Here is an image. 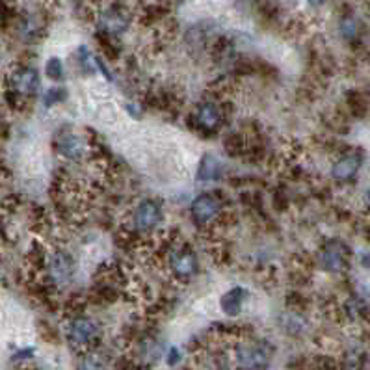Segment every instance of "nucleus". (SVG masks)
<instances>
[{
	"instance_id": "1",
	"label": "nucleus",
	"mask_w": 370,
	"mask_h": 370,
	"mask_svg": "<svg viewBox=\"0 0 370 370\" xmlns=\"http://www.w3.org/2000/svg\"><path fill=\"white\" fill-rule=\"evenodd\" d=\"M65 339L76 350H92L101 339V326L93 319L75 314L65 326Z\"/></svg>"
},
{
	"instance_id": "2",
	"label": "nucleus",
	"mask_w": 370,
	"mask_h": 370,
	"mask_svg": "<svg viewBox=\"0 0 370 370\" xmlns=\"http://www.w3.org/2000/svg\"><path fill=\"white\" fill-rule=\"evenodd\" d=\"M133 21V13L121 2H112L99 13V32L114 37L117 34H123L128 28Z\"/></svg>"
},
{
	"instance_id": "3",
	"label": "nucleus",
	"mask_w": 370,
	"mask_h": 370,
	"mask_svg": "<svg viewBox=\"0 0 370 370\" xmlns=\"http://www.w3.org/2000/svg\"><path fill=\"white\" fill-rule=\"evenodd\" d=\"M350 264V248L341 240H330L319 251V267L328 274H342Z\"/></svg>"
},
{
	"instance_id": "4",
	"label": "nucleus",
	"mask_w": 370,
	"mask_h": 370,
	"mask_svg": "<svg viewBox=\"0 0 370 370\" xmlns=\"http://www.w3.org/2000/svg\"><path fill=\"white\" fill-rule=\"evenodd\" d=\"M224 212L221 208V201L215 194H201L197 196L190 205V215L192 220L197 227H208L216 224V220L220 218Z\"/></svg>"
},
{
	"instance_id": "5",
	"label": "nucleus",
	"mask_w": 370,
	"mask_h": 370,
	"mask_svg": "<svg viewBox=\"0 0 370 370\" xmlns=\"http://www.w3.org/2000/svg\"><path fill=\"white\" fill-rule=\"evenodd\" d=\"M45 270L51 285H54V287L67 285L73 279V274H75V260L67 251L58 249V251L49 255Z\"/></svg>"
},
{
	"instance_id": "6",
	"label": "nucleus",
	"mask_w": 370,
	"mask_h": 370,
	"mask_svg": "<svg viewBox=\"0 0 370 370\" xmlns=\"http://www.w3.org/2000/svg\"><path fill=\"white\" fill-rule=\"evenodd\" d=\"M235 359L242 369H267L270 363V350L260 342H238L235 346Z\"/></svg>"
},
{
	"instance_id": "7",
	"label": "nucleus",
	"mask_w": 370,
	"mask_h": 370,
	"mask_svg": "<svg viewBox=\"0 0 370 370\" xmlns=\"http://www.w3.org/2000/svg\"><path fill=\"white\" fill-rule=\"evenodd\" d=\"M164 220L162 207L155 199H144L133 210V226L138 233L155 231Z\"/></svg>"
},
{
	"instance_id": "8",
	"label": "nucleus",
	"mask_w": 370,
	"mask_h": 370,
	"mask_svg": "<svg viewBox=\"0 0 370 370\" xmlns=\"http://www.w3.org/2000/svg\"><path fill=\"white\" fill-rule=\"evenodd\" d=\"M169 270L179 281H186L197 272V257L188 246L169 251Z\"/></svg>"
},
{
	"instance_id": "9",
	"label": "nucleus",
	"mask_w": 370,
	"mask_h": 370,
	"mask_svg": "<svg viewBox=\"0 0 370 370\" xmlns=\"http://www.w3.org/2000/svg\"><path fill=\"white\" fill-rule=\"evenodd\" d=\"M10 84L13 92H17L19 95H35V92L40 90V75L34 67L23 65L10 75Z\"/></svg>"
},
{
	"instance_id": "10",
	"label": "nucleus",
	"mask_w": 370,
	"mask_h": 370,
	"mask_svg": "<svg viewBox=\"0 0 370 370\" xmlns=\"http://www.w3.org/2000/svg\"><path fill=\"white\" fill-rule=\"evenodd\" d=\"M196 123L197 127L205 131V133H216L224 123V114L221 108L215 101H207V103L199 104L196 112Z\"/></svg>"
},
{
	"instance_id": "11",
	"label": "nucleus",
	"mask_w": 370,
	"mask_h": 370,
	"mask_svg": "<svg viewBox=\"0 0 370 370\" xmlns=\"http://www.w3.org/2000/svg\"><path fill=\"white\" fill-rule=\"evenodd\" d=\"M56 149L64 158L67 160H82V156L86 155V144L82 136L75 133H64L60 134L58 140H56Z\"/></svg>"
},
{
	"instance_id": "12",
	"label": "nucleus",
	"mask_w": 370,
	"mask_h": 370,
	"mask_svg": "<svg viewBox=\"0 0 370 370\" xmlns=\"http://www.w3.org/2000/svg\"><path fill=\"white\" fill-rule=\"evenodd\" d=\"M361 169V156L355 153L350 155H342L331 168V177L337 183H350L352 179H355V175Z\"/></svg>"
},
{
	"instance_id": "13",
	"label": "nucleus",
	"mask_w": 370,
	"mask_h": 370,
	"mask_svg": "<svg viewBox=\"0 0 370 370\" xmlns=\"http://www.w3.org/2000/svg\"><path fill=\"white\" fill-rule=\"evenodd\" d=\"M248 300V289H244V287H235V289L227 290L226 294L221 296L220 300V309L224 314L227 317H238L240 312H242V307Z\"/></svg>"
},
{
	"instance_id": "14",
	"label": "nucleus",
	"mask_w": 370,
	"mask_h": 370,
	"mask_svg": "<svg viewBox=\"0 0 370 370\" xmlns=\"http://www.w3.org/2000/svg\"><path fill=\"white\" fill-rule=\"evenodd\" d=\"M221 177V162L215 155H203L197 166L196 179L199 183H215Z\"/></svg>"
},
{
	"instance_id": "15",
	"label": "nucleus",
	"mask_w": 370,
	"mask_h": 370,
	"mask_svg": "<svg viewBox=\"0 0 370 370\" xmlns=\"http://www.w3.org/2000/svg\"><path fill=\"white\" fill-rule=\"evenodd\" d=\"M339 32L341 37L348 43H355L359 40L361 28H359V21L353 15H342L339 21Z\"/></svg>"
},
{
	"instance_id": "16",
	"label": "nucleus",
	"mask_w": 370,
	"mask_h": 370,
	"mask_svg": "<svg viewBox=\"0 0 370 370\" xmlns=\"http://www.w3.org/2000/svg\"><path fill=\"white\" fill-rule=\"evenodd\" d=\"M224 147H226V151H229V155L237 156V155H242V153H246V151L249 149L248 142H246V138H244V134H229V136H226V140H224Z\"/></svg>"
},
{
	"instance_id": "17",
	"label": "nucleus",
	"mask_w": 370,
	"mask_h": 370,
	"mask_svg": "<svg viewBox=\"0 0 370 370\" xmlns=\"http://www.w3.org/2000/svg\"><path fill=\"white\" fill-rule=\"evenodd\" d=\"M76 56H78V64H81V69L84 71V73L92 75V73H95V71H97L99 60H95L93 52H90V49H87V47H81V49H78V52H76Z\"/></svg>"
},
{
	"instance_id": "18",
	"label": "nucleus",
	"mask_w": 370,
	"mask_h": 370,
	"mask_svg": "<svg viewBox=\"0 0 370 370\" xmlns=\"http://www.w3.org/2000/svg\"><path fill=\"white\" fill-rule=\"evenodd\" d=\"M283 328L290 335H303L307 330V322L301 314H289V317H285Z\"/></svg>"
},
{
	"instance_id": "19",
	"label": "nucleus",
	"mask_w": 370,
	"mask_h": 370,
	"mask_svg": "<svg viewBox=\"0 0 370 370\" xmlns=\"http://www.w3.org/2000/svg\"><path fill=\"white\" fill-rule=\"evenodd\" d=\"M45 73L51 81H62L64 78V64H62V60L56 58V56L47 60Z\"/></svg>"
},
{
	"instance_id": "20",
	"label": "nucleus",
	"mask_w": 370,
	"mask_h": 370,
	"mask_svg": "<svg viewBox=\"0 0 370 370\" xmlns=\"http://www.w3.org/2000/svg\"><path fill=\"white\" fill-rule=\"evenodd\" d=\"M64 99H65L64 87H52V90H49V92L45 93L43 103H45V106H54L56 103H62Z\"/></svg>"
},
{
	"instance_id": "21",
	"label": "nucleus",
	"mask_w": 370,
	"mask_h": 370,
	"mask_svg": "<svg viewBox=\"0 0 370 370\" xmlns=\"http://www.w3.org/2000/svg\"><path fill=\"white\" fill-rule=\"evenodd\" d=\"M348 104H350V108H352L358 116H361L364 112V108H367V106H364L363 97H361L359 93H350V95H348Z\"/></svg>"
},
{
	"instance_id": "22",
	"label": "nucleus",
	"mask_w": 370,
	"mask_h": 370,
	"mask_svg": "<svg viewBox=\"0 0 370 370\" xmlns=\"http://www.w3.org/2000/svg\"><path fill=\"white\" fill-rule=\"evenodd\" d=\"M180 359H183V352H180L177 346H169L168 352H166V363L175 367V364L179 363Z\"/></svg>"
},
{
	"instance_id": "23",
	"label": "nucleus",
	"mask_w": 370,
	"mask_h": 370,
	"mask_svg": "<svg viewBox=\"0 0 370 370\" xmlns=\"http://www.w3.org/2000/svg\"><path fill=\"white\" fill-rule=\"evenodd\" d=\"M34 355V350H24V352H19L17 355H13V361H24V359H30Z\"/></svg>"
},
{
	"instance_id": "24",
	"label": "nucleus",
	"mask_w": 370,
	"mask_h": 370,
	"mask_svg": "<svg viewBox=\"0 0 370 370\" xmlns=\"http://www.w3.org/2000/svg\"><path fill=\"white\" fill-rule=\"evenodd\" d=\"M307 4L311 8H314V10H319V8H322L328 2V0H305Z\"/></svg>"
},
{
	"instance_id": "25",
	"label": "nucleus",
	"mask_w": 370,
	"mask_h": 370,
	"mask_svg": "<svg viewBox=\"0 0 370 370\" xmlns=\"http://www.w3.org/2000/svg\"><path fill=\"white\" fill-rule=\"evenodd\" d=\"M359 260H361V267H363L364 270H370V253H363Z\"/></svg>"
},
{
	"instance_id": "26",
	"label": "nucleus",
	"mask_w": 370,
	"mask_h": 370,
	"mask_svg": "<svg viewBox=\"0 0 370 370\" xmlns=\"http://www.w3.org/2000/svg\"><path fill=\"white\" fill-rule=\"evenodd\" d=\"M367 203H369V207H370V188L367 190Z\"/></svg>"
}]
</instances>
